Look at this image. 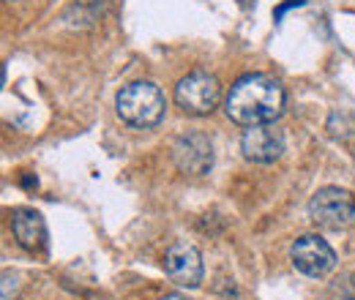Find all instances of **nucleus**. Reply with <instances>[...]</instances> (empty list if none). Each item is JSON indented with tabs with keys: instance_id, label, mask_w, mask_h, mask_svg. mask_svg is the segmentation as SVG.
I'll list each match as a JSON object with an SVG mask.
<instances>
[{
	"instance_id": "obj_8",
	"label": "nucleus",
	"mask_w": 355,
	"mask_h": 300,
	"mask_svg": "<svg viewBox=\"0 0 355 300\" xmlns=\"http://www.w3.org/2000/svg\"><path fill=\"white\" fill-rule=\"evenodd\" d=\"M241 153L254 164H273L284 156V134L273 129V123L252 126L241 136Z\"/></svg>"
},
{
	"instance_id": "obj_3",
	"label": "nucleus",
	"mask_w": 355,
	"mask_h": 300,
	"mask_svg": "<svg viewBox=\"0 0 355 300\" xmlns=\"http://www.w3.org/2000/svg\"><path fill=\"white\" fill-rule=\"evenodd\" d=\"M175 104L186 115L202 118L222 104V85L211 71H191L175 85Z\"/></svg>"
},
{
	"instance_id": "obj_9",
	"label": "nucleus",
	"mask_w": 355,
	"mask_h": 300,
	"mask_svg": "<svg viewBox=\"0 0 355 300\" xmlns=\"http://www.w3.org/2000/svg\"><path fill=\"white\" fill-rule=\"evenodd\" d=\"M11 232L17 243L28 252H42L46 246V224L33 208H14L11 211Z\"/></svg>"
},
{
	"instance_id": "obj_12",
	"label": "nucleus",
	"mask_w": 355,
	"mask_h": 300,
	"mask_svg": "<svg viewBox=\"0 0 355 300\" xmlns=\"http://www.w3.org/2000/svg\"><path fill=\"white\" fill-rule=\"evenodd\" d=\"M8 3H11V0H8Z\"/></svg>"
},
{
	"instance_id": "obj_4",
	"label": "nucleus",
	"mask_w": 355,
	"mask_h": 300,
	"mask_svg": "<svg viewBox=\"0 0 355 300\" xmlns=\"http://www.w3.org/2000/svg\"><path fill=\"white\" fill-rule=\"evenodd\" d=\"M309 218L320 229H345L355 218V197L347 188L325 186L320 188L309 202Z\"/></svg>"
},
{
	"instance_id": "obj_10",
	"label": "nucleus",
	"mask_w": 355,
	"mask_h": 300,
	"mask_svg": "<svg viewBox=\"0 0 355 300\" xmlns=\"http://www.w3.org/2000/svg\"><path fill=\"white\" fill-rule=\"evenodd\" d=\"M328 131H331L336 139H347V136H353L355 134V115L353 112H347V109L334 112V115H331V121H328Z\"/></svg>"
},
{
	"instance_id": "obj_2",
	"label": "nucleus",
	"mask_w": 355,
	"mask_h": 300,
	"mask_svg": "<svg viewBox=\"0 0 355 300\" xmlns=\"http://www.w3.org/2000/svg\"><path fill=\"white\" fill-rule=\"evenodd\" d=\"M115 109L121 121L134 129H153L164 121L167 98L159 85L139 80V82H129L126 87H121L115 98Z\"/></svg>"
},
{
	"instance_id": "obj_11",
	"label": "nucleus",
	"mask_w": 355,
	"mask_h": 300,
	"mask_svg": "<svg viewBox=\"0 0 355 300\" xmlns=\"http://www.w3.org/2000/svg\"><path fill=\"white\" fill-rule=\"evenodd\" d=\"M162 300H189L186 295H164Z\"/></svg>"
},
{
	"instance_id": "obj_7",
	"label": "nucleus",
	"mask_w": 355,
	"mask_h": 300,
	"mask_svg": "<svg viewBox=\"0 0 355 300\" xmlns=\"http://www.w3.org/2000/svg\"><path fill=\"white\" fill-rule=\"evenodd\" d=\"M164 273L167 279L175 284V287H183V290H197L202 284V257L200 252L186 243V240H175L167 252H164Z\"/></svg>"
},
{
	"instance_id": "obj_5",
	"label": "nucleus",
	"mask_w": 355,
	"mask_h": 300,
	"mask_svg": "<svg viewBox=\"0 0 355 300\" xmlns=\"http://www.w3.org/2000/svg\"><path fill=\"white\" fill-rule=\"evenodd\" d=\"M290 259L295 270L309 279H325L336 267V252L320 235H301L290 246Z\"/></svg>"
},
{
	"instance_id": "obj_6",
	"label": "nucleus",
	"mask_w": 355,
	"mask_h": 300,
	"mask_svg": "<svg viewBox=\"0 0 355 300\" xmlns=\"http://www.w3.org/2000/svg\"><path fill=\"white\" fill-rule=\"evenodd\" d=\"M173 161L183 175L202 177L214 167V142L202 131H186L173 145Z\"/></svg>"
},
{
	"instance_id": "obj_1",
	"label": "nucleus",
	"mask_w": 355,
	"mask_h": 300,
	"mask_svg": "<svg viewBox=\"0 0 355 300\" xmlns=\"http://www.w3.org/2000/svg\"><path fill=\"white\" fill-rule=\"evenodd\" d=\"M287 104V93L270 74H246L230 87L224 98V112L232 123L252 129L273 123Z\"/></svg>"
}]
</instances>
